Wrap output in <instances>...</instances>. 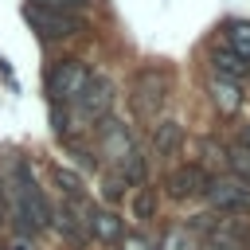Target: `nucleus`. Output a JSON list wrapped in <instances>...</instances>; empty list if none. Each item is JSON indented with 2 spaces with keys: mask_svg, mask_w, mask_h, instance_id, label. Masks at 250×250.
I'll return each instance as SVG.
<instances>
[{
  "mask_svg": "<svg viewBox=\"0 0 250 250\" xmlns=\"http://www.w3.org/2000/svg\"><path fill=\"white\" fill-rule=\"evenodd\" d=\"M86 82H90V70L78 59H62L47 70V90H51V98H62V102H78Z\"/></svg>",
  "mask_w": 250,
  "mask_h": 250,
  "instance_id": "nucleus-1",
  "label": "nucleus"
},
{
  "mask_svg": "<svg viewBox=\"0 0 250 250\" xmlns=\"http://www.w3.org/2000/svg\"><path fill=\"white\" fill-rule=\"evenodd\" d=\"M23 20L43 35V39H70L82 31V16H66V12H51V8H23Z\"/></svg>",
  "mask_w": 250,
  "mask_h": 250,
  "instance_id": "nucleus-2",
  "label": "nucleus"
},
{
  "mask_svg": "<svg viewBox=\"0 0 250 250\" xmlns=\"http://www.w3.org/2000/svg\"><path fill=\"white\" fill-rule=\"evenodd\" d=\"M74 105H78V113H82L86 121H105L109 109H113V86H109L105 78L90 74V82H86V90L78 94Z\"/></svg>",
  "mask_w": 250,
  "mask_h": 250,
  "instance_id": "nucleus-3",
  "label": "nucleus"
},
{
  "mask_svg": "<svg viewBox=\"0 0 250 250\" xmlns=\"http://www.w3.org/2000/svg\"><path fill=\"white\" fill-rule=\"evenodd\" d=\"M164 74H156V70H141V78H137V94H133V105H137V113L145 117V121H156V113H160V105H164Z\"/></svg>",
  "mask_w": 250,
  "mask_h": 250,
  "instance_id": "nucleus-4",
  "label": "nucleus"
},
{
  "mask_svg": "<svg viewBox=\"0 0 250 250\" xmlns=\"http://www.w3.org/2000/svg\"><path fill=\"white\" fill-rule=\"evenodd\" d=\"M211 188V176L199 168V164H188V168H176L172 176H168V191L176 195V199H191V195H203Z\"/></svg>",
  "mask_w": 250,
  "mask_h": 250,
  "instance_id": "nucleus-5",
  "label": "nucleus"
},
{
  "mask_svg": "<svg viewBox=\"0 0 250 250\" xmlns=\"http://www.w3.org/2000/svg\"><path fill=\"white\" fill-rule=\"evenodd\" d=\"M207 195H211V203L219 211H242V207H250V188H242L238 180H211Z\"/></svg>",
  "mask_w": 250,
  "mask_h": 250,
  "instance_id": "nucleus-6",
  "label": "nucleus"
},
{
  "mask_svg": "<svg viewBox=\"0 0 250 250\" xmlns=\"http://www.w3.org/2000/svg\"><path fill=\"white\" fill-rule=\"evenodd\" d=\"M98 133H102V145H105V152H109V156H117V160L133 156V141H129L125 125H117L113 117H105V121L98 125Z\"/></svg>",
  "mask_w": 250,
  "mask_h": 250,
  "instance_id": "nucleus-7",
  "label": "nucleus"
},
{
  "mask_svg": "<svg viewBox=\"0 0 250 250\" xmlns=\"http://www.w3.org/2000/svg\"><path fill=\"white\" fill-rule=\"evenodd\" d=\"M86 227L102 238V242H117L121 238V219L113 211H86Z\"/></svg>",
  "mask_w": 250,
  "mask_h": 250,
  "instance_id": "nucleus-8",
  "label": "nucleus"
},
{
  "mask_svg": "<svg viewBox=\"0 0 250 250\" xmlns=\"http://www.w3.org/2000/svg\"><path fill=\"white\" fill-rule=\"evenodd\" d=\"M180 141H184L180 121H160V125L152 129V145H156V152H160V156H172V152L180 148Z\"/></svg>",
  "mask_w": 250,
  "mask_h": 250,
  "instance_id": "nucleus-9",
  "label": "nucleus"
},
{
  "mask_svg": "<svg viewBox=\"0 0 250 250\" xmlns=\"http://www.w3.org/2000/svg\"><path fill=\"white\" fill-rule=\"evenodd\" d=\"M211 59H215L219 78H230V82H242V78H246V59H242V55H234V51H215Z\"/></svg>",
  "mask_w": 250,
  "mask_h": 250,
  "instance_id": "nucleus-10",
  "label": "nucleus"
},
{
  "mask_svg": "<svg viewBox=\"0 0 250 250\" xmlns=\"http://www.w3.org/2000/svg\"><path fill=\"white\" fill-rule=\"evenodd\" d=\"M211 94H215V105H219L227 117H230V113L238 109V102H242V98H238V86H234L230 78H215V82H211Z\"/></svg>",
  "mask_w": 250,
  "mask_h": 250,
  "instance_id": "nucleus-11",
  "label": "nucleus"
},
{
  "mask_svg": "<svg viewBox=\"0 0 250 250\" xmlns=\"http://www.w3.org/2000/svg\"><path fill=\"white\" fill-rule=\"evenodd\" d=\"M55 184H59V188H62L74 203H82V180H78L70 168H55Z\"/></svg>",
  "mask_w": 250,
  "mask_h": 250,
  "instance_id": "nucleus-12",
  "label": "nucleus"
},
{
  "mask_svg": "<svg viewBox=\"0 0 250 250\" xmlns=\"http://www.w3.org/2000/svg\"><path fill=\"white\" fill-rule=\"evenodd\" d=\"M230 51L234 55H242V59H250V23H230Z\"/></svg>",
  "mask_w": 250,
  "mask_h": 250,
  "instance_id": "nucleus-13",
  "label": "nucleus"
},
{
  "mask_svg": "<svg viewBox=\"0 0 250 250\" xmlns=\"http://www.w3.org/2000/svg\"><path fill=\"white\" fill-rule=\"evenodd\" d=\"M133 211H137V219H152V211H156V191H152V188H141L137 199H133Z\"/></svg>",
  "mask_w": 250,
  "mask_h": 250,
  "instance_id": "nucleus-14",
  "label": "nucleus"
},
{
  "mask_svg": "<svg viewBox=\"0 0 250 250\" xmlns=\"http://www.w3.org/2000/svg\"><path fill=\"white\" fill-rule=\"evenodd\" d=\"M35 8H51V12H66V16H78L90 0H31Z\"/></svg>",
  "mask_w": 250,
  "mask_h": 250,
  "instance_id": "nucleus-15",
  "label": "nucleus"
},
{
  "mask_svg": "<svg viewBox=\"0 0 250 250\" xmlns=\"http://www.w3.org/2000/svg\"><path fill=\"white\" fill-rule=\"evenodd\" d=\"M230 168H234V172H238L242 180H250V148H246V145L230 152Z\"/></svg>",
  "mask_w": 250,
  "mask_h": 250,
  "instance_id": "nucleus-16",
  "label": "nucleus"
},
{
  "mask_svg": "<svg viewBox=\"0 0 250 250\" xmlns=\"http://www.w3.org/2000/svg\"><path fill=\"white\" fill-rule=\"evenodd\" d=\"M125 250H148V242L141 234H125Z\"/></svg>",
  "mask_w": 250,
  "mask_h": 250,
  "instance_id": "nucleus-17",
  "label": "nucleus"
},
{
  "mask_svg": "<svg viewBox=\"0 0 250 250\" xmlns=\"http://www.w3.org/2000/svg\"><path fill=\"white\" fill-rule=\"evenodd\" d=\"M168 250H184V234H172L168 238Z\"/></svg>",
  "mask_w": 250,
  "mask_h": 250,
  "instance_id": "nucleus-18",
  "label": "nucleus"
},
{
  "mask_svg": "<svg viewBox=\"0 0 250 250\" xmlns=\"http://www.w3.org/2000/svg\"><path fill=\"white\" fill-rule=\"evenodd\" d=\"M0 219H4V188H0Z\"/></svg>",
  "mask_w": 250,
  "mask_h": 250,
  "instance_id": "nucleus-19",
  "label": "nucleus"
},
{
  "mask_svg": "<svg viewBox=\"0 0 250 250\" xmlns=\"http://www.w3.org/2000/svg\"><path fill=\"white\" fill-rule=\"evenodd\" d=\"M246 148H250V133H246Z\"/></svg>",
  "mask_w": 250,
  "mask_h": 250,
  "instance_id": "nucleus-20",
  "label": "nucleus"
}]
</instances>
